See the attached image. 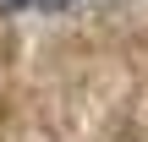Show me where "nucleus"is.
Returning a JSON list of instances; mask_svg holds the SVG:
<instances>
[{"instance_id":"nucleus-1","label":"nucleus","mask_w":148,"mask_h":142,"mask_svg":"<svg viewBox=\"0 0 148 142\" xmlns=\"http://www.w3.org/2000/svg\"><path fill=\"white\" fill-rule=\"evenodd\" d=\"M11 11H66L71 0H5Z\"/></svg>"}]
</instances>
